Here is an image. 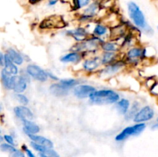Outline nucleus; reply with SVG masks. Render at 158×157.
I'll use <instances>...</instances> for the list:
<instances>
[{
  "instance_id": "obj_1",
  "label": "nucleus",
  "mask_w": 158,
  "mask_h": 157,
  "mask_svg": "<svg viewBox=\"0 0 158 157\" xmlns=\"http://www.w3.org/2000/svg\"><path fill=\"white\" fill-rule=\"evenodd\" d=\"M127 10L129 20L134 26L138 28L142 33L148 36L154 35L153 28L148 24L146 16L140 6L134 1H129L127 4Z\"/></svg>"
},
{
  "instance_id": "obj_2",
  "label": "nucleus",
  "mask_w": 158,
  "mask_h": 157,
  "mask_svg": "<svg viewBox=\"0 0 158 157\" xmlns=\"http://www.w3.org/2000/svg\"><path fill=\"white\" fill-rule=\"evenodd\" d=\"M120 99L117 91L113 89H96L88 98L89 103L97 106H110L114 105Z\"/></svg>"
},
{
  "instance_id": "obj_3",
  "label": "nucleus",
  "mask_w": 158,
  "mask_h": 157,
  "mask_svg": "<svg viewBox=\"0 0 158 157\" xmlns=\"http://www.w3.org/2000/svg\"><path fill=\"white\" fill-rule=\"evenodd\" d=\"M103 40L91 35L89 38L82 42H74L69 51L82 53L85 57L99 55L100 52V44Z\"/></svg>"
},
{
  "instance_id": "obj_4",
  "label": "nucleus",
  "mask_w": 158,
  "mask_h": 157,
  "mask_svg": "<svg viewBox=\"0 0 158 157\" xmlns=\"http://www.w3.org/2000/svg\"><path fill=\"white\" fill-rule=\"evenodd\" d=\"M122 59L124 61L127 68L136 69L145 61L144 46L137 44L122 52Z\"/></svg>"
},
{
  "instance_id": "obj_5",
  "label": "nucleus",
  "mask_w": 158,
  "mask_h": 157,
  "mask_svg": "<svg viewBox=\"0 0 158 157\" xmlns=\"http://www.w3.org/2000/svg\"><path fill=\"white\" fill-rule=\"evenodd\" d=\"M101 0H94L86 8L77 12V19L79 25H86L99 19V15L102 9Z\"/></svg>"
},
{
  "instance_id": "obj_6",
  "label": "nucleus",
  "mask_w": 158,
  "mask_h": 157,
  "mask_svg": "<svg viewBox=\"0 0 158 157\" xmlns=\"http://www.w3.org/2000/svg\"><path fill=\"white\" fill-rule=\"evenodd\" d=\"M127 69L124 61L121 58L116 60L114 62L108 64L106 66H102L101 69L99 70L97 74H98L99 77H100L103 79H106V78H114L116 75L122 73L123 71Z\"/></svg>"
},
{
  "instance_id": "obj_7",
  "label": "nucleus",
  "mask_w": 158,
  "mask_h": 157,
  "mask_svg": "<svg viewBox=\"0 0 158 157\" xmlns=\"http://www.w3.org/2000/svg\"><path fill=\"white\" fill-rule=\"evenodd\" d=\"M146 128V123H134L133 125H130L123 128L118 134H117L115 140L117 142H123L131 137L137 136L140 135Z\"/></svg>"
},
{
  "instance_id": "obj_8",
  "label": "nucleus",
  "mask_w": 158,
  "mask_h": 157,
  "mask_svg": "<svg viewBox=\"0 0 158 157\" xmlns=\"http://www.w3.org/2000/svg\"><path fill=\"white\" fill-rule=\"evenodd\" d=\"M67 22L60 15H51L42 20L39 24V29L41 30H58L66 28Z\"/></svg>"
},
{
  "instance_id": "obj_9",
  "label": "nucleus",
  "mask_w": 158,
  "mask_h": 157,
  "mask_svg": "<svg viewBox=\"0 0 158 157\" xmlns=\"http://www.w3.org/2000/svg\"><path fill=\"white\" fill-rule=\"evenodd\" d=\"M80 65H81V70L85 74H88V75L97 73L103 66L100 61V54L85 57Z\"/></svg>"
},
{
  "instance_id": "obj_10",
  "label": "nucleus",
  "mask_w": 158,
  "mask_h": 157,
  "mask_svg": "<svg viewBox=\"0 0 158 157\" xmlns=\"http://www.w3.org/2000/svg\"><path fill=\"white\" fill-rule=\"evenodd\" d=\"M25 70L31 78V79L39 83H44L48 81L47 70L35 63H28L25 67Z\"/></svg>"
},
{
  "instance_id": "obj_11",
  "label": "nucleus",
  "mask_w": 158,
  "mask_h": 157,
  "mask_svg": "<svg viewBox=\"0 0 158 157\" xmlns=\"http://www.w3.org/2000/svg\"><path fill=\"white\" fill-rule=\"evenodd\" d=\"M156 117V111L151 105H144L140 107L133 119L134 123H146L151 122Z\"/></svg>"
},
{
  "instance_id": "obj_12",
  "label": "nucleus",
  "mask_w": 158,
  "mask_h": 157,
  "mask_svg": "<svg viewBox=\"0 0 158 157\" xmlns=\"http://www.w3.org/2000/svg\"><path fill=\"white\" fill-rule=\"evenodd\" d=\"M65 35L67 37H70L71 38L77 42H82L86 39L91 35L90 32L86 29V27L83 25H79L77 27L70 29H65Z\"/></svg>"
},
{
  "instance_id": "obj_13",
  "label": "nucleus",
  "mask_w": 158,
  "mask_h": 157,
  "mask_svg": "<svg viewBox=\"0 0 158 157\" xmlns=\"http://www.w3.org/2000/svg\"><path fill=\"white\" fill-rule=\"evenodd\" d=\"M110 28L107 24H106V22L100 20L94 21L91 30V35L105 41L110 38Z\"/></svg>"
},
{
  "instance_id": "obj_14",
  "label": "nucleus",
  "mask_w": 158,
  "mask_h": 157,
  "mask_svg": "<svg viewBox=\"0 0 158 157\" xmlns=\"http://www.w3.org/2000/svg\"><path fill=\"white\" fill-rule=\"evenodd\" d=\"M96 87L89 84L80 83L71 90L74 97L80 100L88 99L91 93L96 90Z\"/></svg>"
},
{
  "instance_id": "obj_15",
  "label": "nucleus",
  "mask_w": 158,
  "mask_h": 157,
  "mask_svg": "<svg viewBox=\"0 0 158 157\" xmlns=\"http://www.w3.org/2000/svg\"><path fill=\"white\" fill-rule=\"evenodd\" d=\"M84 58L85 56L82 53L74 52V51H69V52L63 54L60 57V61L63 64H70L76 66V65L80 64Z\"/></svg>"
},
{
  "instance_id": "obj_16",
  "label": "nucleus",
  "mask_w": 158,
  "mask_h": 157,
  "mask_svg": "<svg viewBox=\"0 0 158 157\" xmlns=\"http://www.w3.org/2000/svg\"><path fill=\"white\" fill-rule=\"evenodd\" d=\"M13 113L15 116L20 121L23 119H34V113L32 109L28 106H22L18 105L13 108Z\"/></svg>"
},
{
  "instance_id": "obj_17",
  "label": "nucleus",
  "mask_w": 158,
  "mask_h": 157,
  "mask_svg": "<svg viewBox=\"0 0 158 157\" xmlns=\"http://www.w3.org/2000/svg\"><path fill=\"white\" fill-rule=\"evenodd\" d=\"M6 55L9 58L11 61L13 62L16 66H23L26 62V55L12 47H9L6 50Z\"/></svg>"
},
{
  "instance_id": "obj_18",
  "label": "nucleus",
  "mask_w": 158,
  "mask_h": 157,
  "mask_svg": "<svg viewBox=\"0 0 158 157\" xmlns=\"http://www.w3.org/2000/svg\"><path fill=\"white\" fill-rule=\"evenodd\" d=\"M100 52H116V53L122 52L120 42L113 39H107L102 42L100 44Z\"/></svg>"
},
{
  "instance_id": "obj_19",
  "label": "nucleus",
  "mask_w": 158,
  "mask_h": 157,
  "mask_svg": "<svg viewBox=\"0 0 158 157\" xmlns=\"http://www.w3.org/2000/svg\"><path fill=\"white\" fill-rule=\"evenodd\" d=\"M15 75H11L2 68L1 72H0V81L2 87L7 91H12L13 88L14 81H15Z\"/></svg>"
},
{
  "instance_id": "obj_20",
  "label": "nucleus",
  "mask_w": 158,
  "mask_h": 157,
  "mask_svg": "<svg viewBox=\"0 0 158 157\" xmlns=\"http://www.w3.org/2000/svg\"><path fill=\"white\" fill-rule=\"evenodd\" d=\"M20 122L25 134H38L41 130L40 126L33 120L23 119Z\"/></svg>"
},
{
  "instance_id": "obj_21",
  "label": "nucleus",
  "mask_w": 158,
  "mask_h": 157,
  "mask_svg": "<svg viewBox=\"0 0 158 157\" xmlns=\"http://www.w3.org/2000/svg\"><path fill=\"white\" fill-rule=\"evenodd\" d=\"M26 135L30 139V141L34 142L37 144L42 145L45 147L50 148V149H53L54 148V143H52V140L43 136V135H38V134H26Z\"/></svg>"
},
{
  "instance_id": "obj_22",
  "label": "nucleus",
  "mask_w": 158,
  "mask_h": 157,
  "mask_svg": "<svg viewBox=\"0 0 158 157\" xmlns=\"http://www.w3.org/2000/svg\"><path fill=\"white\" fill-rule=\"evenodd\" d=\"M100 58L101 61L102 66H104L108 64L114 62L116 60L122 58V52L116 53V52H100Z\"/></svg>"
},
{
  "instance_id": "obj_23",
  "label": "nucleus",
  "mask_w": 158,
  "mask_h": 157,
  "mask_svg": "<svg viewBox=\"0 0 158 157\" xmlns=\"http://www.w3.org/2000/svg\"><path fill=\"white\" fill-rule=\"evenodd\" d=\"M29 83L21 75H18L15 76L12 92L14 93H24L28 88Z\"/></svg>"
},
{
  "instance_id": "obj_24",
  "label": "nucleus",
  "mask_w": 158,
  "mask_h": 157,
  "mask_svg": "<svg viewBox=\"0 0 158 157\" xmlns=\"http://www.w3.org/2000/svg\"><path fill=\"white\" fill-rule=\"evenodd\" d=\"M49 92L52 95L56 97H65L69 94L71 91L67 90V89H64L58 82L56 83H52V84L49 86Z\"/></svg>"
},
{
  "instance_id": "obj_25",
  "label": "nucleus",
  "mask_w": 158,
  "mask_h": 157,
  "mask_svg": "<svg viewBox=\"0 0 158 157\" xmlns=\"http://www.w3.org/2000/svg\"><path fill=\"white\" fill-rule=\"evenodd\" d=\"M141 106H142V104L140 101H139V100L137 99L133 101L132 103H131V106H130L127 112L123 115L124 119L126 120L127 122L132 121L134 117L135 116V115L137 114V112H138L139 109H140Z\"/></svg>"
},
{
  "instance_id": "obj_26",
  "label": "nucleus",
  "mask_w": 158,
  "mask_h": 157,
  "mask_svg": "<svg viewBox=\"0 0 158 157\" xmlns=\"http://www.w3.org/2000/svg\"><path fill=\"white\" fill-rule=\"evenodd\" d=\"M131 101L127 98H121L114 104L115 109L117 112L120 114V115H124L127 112L130 106H131Z\"/></svg>"
},
{
  "instance_id": "obj_27",
  "label": "nucleus",
  "mask_w": 158,
  "mask_h": 157,
  "mask_svg": "<svg viewBox=\"0 0 158 157\" xmlns=\"http://www.w3.org/2000/svg\"><path fill=\"white\" fill-rule=\"evenodd\" d=\"M3 69L11 75H18L19 73V67L15 64L12 61L9 59V57L5 53V60Z\"/></svg>"
},
{
  "instance_id": "obj_28",
  "label": "nucleus",
  "mask_w": 158,
  "mask_h": 157,
  "mask_svg": "<svg viewBox=\"0 0 158 157\" xmlns=\"http://www.w3.org/2000/svg\"><path fill=\"white\" fill-rule=\"evenodd\" d=\"M58 83L63 86L64 89L71 91L76 86L80 84V80L74 78H60Z\"/></svg>"
},
{
  "instance_id": "obj_29",
  "label": "nucleus",
  "mask_w": 158,
  "mask_h": 157,
  "mask_svg": "<svg viewBox=\"0 0 158 157\" xmlns=\"http://www.w3.org/2000/svg\"><path fill=\"white\" fill-rule=\"evenodd\" d=\"M94 0H70V6L72 10L76 12H79L83 10Z\"/></svg>"
},
{
  "instance_id": "obj_30",
  "label": "nucleus",
  "mask_w": 158,
  "mask_h": 157,
  "mask_svg": "<svg viewBox=\"0 0 158 157\" xmlns=\"http://www.w3.org/2000/svg\"><path fill=\"white\" fill-rule=\"evenodd\" d=\"M15 99L22 106H28L29 104V99L25 93H14Z\"/></svg>"
},
{
  "instance_id": "obj_31",
  "label": "nucleus",
  "mask_w": 158,
  "mask_h": 157,
  "mask_svg": "<svg viewBox=\"0 0 158 157\" xmlns=\"http://www.w3.org/2000/svg\"><path fill=\"white\" fill-rule=\"evenodd\" d=\"M0 149H1L2 152H8V153H9V154H12V152H14L15 151H16L17 149L15 148V146H12V145L8 144V143L3 142L2 143H1V144H0Z\"/></svg>"
},
{
  "instance_id": "obj_32",
  "label": "nucleus",
  "mask_w": 158,
  "mask_h": 157,
  "mask_svg": "<svg viewBox=\"0 0 158 157\" xmlns=\"http://www.w3.org/2000/svg\"><path fill=\"white\" fill-rule=\"evenodd\" d=\"M157 82V80L155 77H153V76L148 77V78H145L144 80V86H146V88H148V90H150V89H151V88L156 84Z\"/></svg>"
},
{
  "instance_id": "obj_33",
  "label": "nucleus",
  "mask_w": 158,
  "mask_h": 157,
  "mask_svg": "<svg viewBox=\"0 0 158 157\" xmlns=\"http://www.w3.org/2000/svg\"><path fill=\"white\" fill-rule=\"evenodd\" d=\"M3 139H4L5 143L12 145V146H15V140L12 135H9V134H5V135H3Z\"/></svg>"
},
{
  "instance_id": "obj_34",
  "label": "nucleus",
  "mask_w": 158,
  "mask_h": 157,
  "mask_svg": "<svg viewBox=\"0 0 158 157\" xmlns=\"http://www.w3.org/2000/svg\"><path fill=\"white\" fill-rule=\"evenodd\" d=\"M43 154H45V155L49 157H60V155H59L56 151L54 150V149H50V148H47Z\"/></svg>"
},
{
  "instance_id": "obj_35",
  "label": "nucleus",
  "mask_w": 158,
  "mask_h": 157,
  "mask_svg": "<svg viewBox=\"0 0 158 157\" xmlns=\"http://www.w3.org/2000/svg\"><path fill=\"white\" fill-rule=\"evenodd\" d=\"M47 75H48V79L51 80L53 83H56V82H58L60 80V78L56 75L54 72H51V71H48L47 70Z\"/></svg>"
},
{
  "instance_id": "obj_36",
  "label": "nucleus",
  "mask_w": 158,
  "mask_h": 157,
  "mask_svg": "<svg viewBox=\"0 0 158 157\" xmlns=\"http://www.w3.org/2000/svg\"><path fill=\"white\" fill-rule=\"evenodd\" d=\"M22 149H23V151L25 152L26 155H27V157H36L35 154L32 152V151L30 150V149L28 148V146H26V145H23V146H22Z\"/></svg>"
},
{
  "instance_id": "obj_37",
  "label": "nucleus",
  "mask_w": 158,
  "mask_h": 157,
  "mask_svg": "<svg viewBox=\"0 0 158 157\" xmlns=\"http://www.w3.org/2000/svg\"><path fill=\"white\" fill-rule=\"evenodd\" d=\"M46 5L49 8H54L58 5L60 0H46Z\"/></svg>"
},
{
  "instance_id": "obj_38",
  "label": "nucleus",
  "mask_w": 158,
  "mask_h": 157,
  "mask_svg": "<svg viewBox=\"0 0 158 157\" xmlns=\"http://www.w3.org/2000/svg\"><path fill=\"white\" fill-rule=\"evenodd\" d=\"M150 92H151L152 95H154V96H157L158 97V81L156 83V84L150 89Z\"/></svg>"
},
{
  "instance_id": "obj_39",
  "label": "nucleus",
  "mask_w": 158,
  "mask_h": 157,
  "mask_svg": "<svg viewBox=\"0 0 158 157\" xmlns=\"http://www.w3.org/2000/svg\"><path fill=\"white\" fill-rule=\"evenodd\" d=\"M4 60H5V53L2 51L0 50V67L2 68L4 66Z\"/></svg>"
},
{
  "instance_id": "obj_40",
  "label": "nucleus",
  "mask_w": 158,
  "mask_h": 157,
  "mask_svg": "<svg viewBox=\"0 0 158 157\" xmlns=\"http://www.w3.org/2000/svg\"><path fill=\"white\" fill-rule=\"evenodd\" d=\"M151 128V129H153V130L158 131V116L157 117V118H156L154 123H152Z\"/></svg>"
},
{
  "instance_id": "obj_41",
  "label": "nucleus",
  "mask_w": 158,
  "mask_h": 157,
  "mask_svg": "<svg viewBox=\"0 0 158 157\" xmlns=\"http://www.w3.org/2000/svg\"><path fill=\"white\" fill-rule=\"evenodd\" d=\"M41 1H43V0H29V2L32 5H35Z\"/></svg>"
},
{
  "instance_id": "obj_42",
  "label": "nucleus",
  "mask_w": 158,
  "mask_h": 157,
  "mask_svg": "<svg viewBox=\"0 0 158 157\" xmlns=\"http://www.w3.org/2000/svg\"><path fill=\"white\" fill-rule=\"evenodd\" d=\"M3 142H4V139H3V135H2L1 134H0V144H1V143H2Z\"/></svg>"
},
{
  "instance_id": "obj_43",
  "label": "nucleus",
  "mask_w": 158,
  "mask_h": 157,
  "mask_svg": "<svg viewBox=\"0 0 158 157\" xmlns=\"http://www.w3.org/2000/svg\"><path fill=\"white\" fill-rule=\"evenodd\" d=\"M39 155H40V157H49L43 153H39Z\"/></svg>"
},
{
  "instance_id": "obj_44",
  "label": "nucleus",
  "mask_w": 158,
  "mask_h": 157,
  "mask_svg": "<svg viewBox=\"0 0 158 157\" xmlns=\"http://www.w3.org/2000/svg\"><path fill=\"white\" fill-rule=\"evenodd\" d=\"M2 105L1 102H0V112H2Z\"/></svg>"
},
{
  "instance_id": "obj_45",
  "label": "nucleus",
  "mask_w": 158,
  "mask_h": 157,
  "mask_svg": "<svg viewBox=\"0 0 158 157\" xmlns=\"http://www.w3.org/2000/svg\"><path fill=\"white\" fill-rule=\"evenodd\" d=\"M2 133V130H1V129H0V134Z\"/></svg>"
},
{
  "instance_id": "obj_46",
  "label": "nucleus",
  "mask_w": 158,
  "mask_h": 157,
  "mask_svg": "<svg viewBox=\"0 0 158 157\" xmlns=\"http://www.w3.org/2000/svg\"><path fill=\"white\" fill-rule=\"evenodd\" d=\"M157 31H158V26H157Z\"/></svg>"
}]
</instances>
